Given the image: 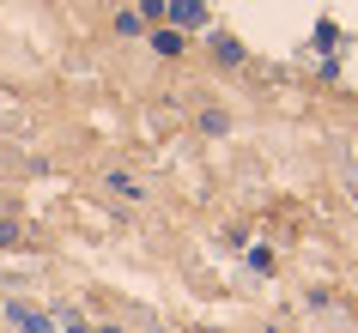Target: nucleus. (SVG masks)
Listing matches in <instances>:
<instances>
[{
  "instance_id": "obj_1",
  "label": "nucleus",
  "mask_w": 358,
  "mask_h": 333,
  "mask_svg": "<svg viewBox=\"0 0 358 333\" xmlns=\"http://www.w3.org/2000/svg\"><path fill=\"white\" fill-rule=\"evenodd\" d=\"M176 19H182V24H201V19H207V13H201L194 0H176Z\"/></svg>"
}]
</instances>
